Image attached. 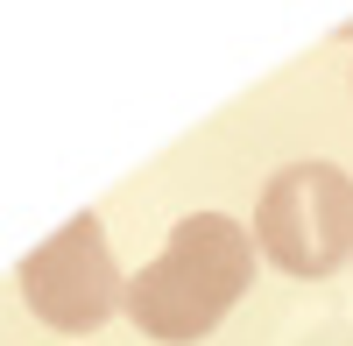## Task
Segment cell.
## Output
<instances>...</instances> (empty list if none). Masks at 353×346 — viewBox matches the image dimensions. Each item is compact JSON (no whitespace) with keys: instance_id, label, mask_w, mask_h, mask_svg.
<instances>
[{"instance_id":"3","label":"cell","mask_w":353,"mask_h":346,"mask_svg":"<svg viewBox=\"0 0 353 346\" xmlns=\"http://www.w3.org/2000/svg\"><path fill=\"white\" fill-rule=\"evenodd\" d=\"M14 283H21L28 311H36L50 332H99L113 311H121V297H128L121 269H113V247H106L99 212L64 219V226H57V234L21 262Z\"/></svg>"},{"instance_id":"2","label":"cell","mask_w":353,"mask_h":346,"mask_svg":"<svg viewBox=\"0 0 353 346\" xmlns=\"http://www.w3.org/2000/svg\"><path fill=\"white\" fill-rule=\"evenodd\" d=\"M254 247L283 276H332L353 262V177L339 163H283L261 184Z\"/></svg>"},{"instance_id":"4","label":"cell","mask_w":353,"mask_h":346,"mask_svg":"<svg viewBox=\"0 0 353 346\" xmlns=\"http://www.w3.org/2000/svg\"><path fill=\"white\" fill-rule=\"evenodd\" d=\"M346 43H353V28H346Z\"/></svg>"},{"instance_id":"1","label":"cell","mask_w":353,"mask_h":346,"mask_svg":"<svg viewBox=\"0 0 353 346\" xmlns=\"http://www.w3.org/2000/svg\"><path fill=\"white\" fill-rule=\"evenodd\" d=\"M254 276V234L226 212H191L170 226V241L149 269L128 283L121 311L163 346H191L205 339L233 304H241Z\"/></svg>"}]
</instances>
